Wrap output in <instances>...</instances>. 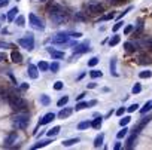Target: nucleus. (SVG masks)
Here are the masks:
<instances>
[{
  "label": "nucleus",
  "instance_id": "obj_1",
  "mask_svg": "<svg viewBox=\"0 0 152 150\" xmlns=\"http://www.w3.org/2000/svg\"><path fill=\"white\" fill-rule=\"evenodd\" d=\"M48 11H49V18H51V21L54 22V24H63V22H66L67 20H69V12L63 8V6H60V5H57V3H54V5H51L49 8H48Z\"/></svg>",
  "mask_w": 152,
  "mask_h": 150
},
{
  "label": "nucleus",
  "instance_id": "obj_2",
  "mask_svg": "<svg viewBox=\"0 0 152 150\" xmlns=\"http://www.w3.org/2000/svg\"><path fill=\"white\" fill-rule=\"evenodd\" d=\"M9 106L17 112H23V110L27 109V101L20 95H11L9 97Z\"/></svg>",
  "mask_w": 152,
  "mask_h": 150
},
{
  "label": "nucleus",
  "instance_id": "obj_3",
  "mask_svg": "<svg viewBox=\"0 0 152 150\" xmlns=\"http://www.w3.org/2000/svg\"><path fill=\"white\" fill-rule=\"evenodd\" d=\"M12 123H14L15 129H26L28 125V116L26 113H18L17 116H14Z\"/></svg>",
  "mask_w": 152,
  "mask_h": 150
},
{
  "label": "nucleus",
  "instance_id": "obj_4",
  "mask_svg": "<svg viewBox=\"0 0 152 150\" xmlns=\"http://www.w3.org/2000/svg\"><path fill=\"white\" fill-rule=\"evenodd\" d=\"M85 9L87 12H90L91 15H97V14H102L104 11L103 5L100 2H97V0H90V2L85 5Z\"/></svg>",
  "mask_w": 152,
  "mask_h": 150
},
{
  "label": "nucleus",
  "instance_id": "obj_5",
  "mask_svg": "<svg viewBox=\"0 0 152 150\" xmlns=\"http://www.w3.org/2000/svg\"><path fill=\"white\" fill-rule=\"evenodd\" d=\"M18 43H20L24 49H27V51H33V49H34V37H33L31 33L26 34V37H21V39L18 40Z\"/></svg>",
  "mask_w": 152,
  "mask_h": 150
},
{
  "label": "nucleus",
  "instance_id": "obj_6",
  "mask_svg": "<svg viewBox=\"0 0 152 150\" xmlns=\"http://www.w3.org/2000/svg\"><path fill=\"white\" fill-rule=\"evenodd\" d=\"M28 20H30V24H31V27L34 28V30H45V24H43V21L37 17V15H34V14H30L28 15Z\"/></svg>",
  "mask_w": 152,
  "mask_h": 150
},
{
  "label": "nucleus",
  "instance_id": "obj_7",
  "mask_svg": "<svg viewBox=\"0 0 152 150\" xmlns=\"http://www.w3.org/2000/svg\"><path fill=\"white\" fill-rule=\"evenodd\" d=\"M69 40H70L69 33H58V34H55V36L51 39V42H52L54 45H64V43H67Z\"/></svg>",
  "mask_w": 152,
  "mask_h": 150
},
{
  "label": "nucleus",
  "instance_id": "obj_8",
  "mask_svg": "<svg viewBox=\"0 0 152 150\" xmlns=\"http://www.w3.org/2000/svg\"><path fill=\"white\" fill-rule=\"evenodd\" d=\"M87 51H90V42L88 40H85V42H82L79 45H76L73 48V54H76V55H81V54H84Z\"/></svg>",
  "mask_w": 152,
  "mask_h": 150
},
{
  "label": "nucleus",
  "instance_id": "obj_9",
  "mask_svg": "<svg viewBox=\"0 0 152 150\" xmlns=\"http://www.w3.org/2000/svg\"><path fill=\"white\" fill-rule=\"evenodd\" d=\"M27 73L31 79H37L39 78V67H36L34 64H28L27 67Z\"/></svg>",
  "mask_w": 152,
  "mask_h": 150
},
{
  "label": "nucleus",
  "instance_id": "obj_10",
  "mask_svg": "<svg viewBox=\"0 0 152 150\" xmlns=\"http://www.w3.org/2000/svg\"><path fill=\"white\" fill-rule=\"evenodd\" d=\"M46 51L51 54V57L54 58V59H61V58H64V52H60V51H55L54 48H46Z\"/></svg>",
  "mask_w": 152,
  "mask_h": 150
},
{
  "label": "nucleus",
  "instance_id": "obj_11",
  "mask_svg": "<svg viewBox=\"0 0 152 150\" xmlns=\"http://www.w3.org/2000/svg\"><path fill=\"white\" fill-rule=\"evenodd\" d=\"M54 119H55V114H54V113L51 112V113H46V114H45V116H43V117L40 119V122H39V123H40V125H46V123L52 122Z\"/></svg>",
  "mask_w": 152,
  "mask_h": 150
},
{
  "label": "nucleus",
  "instance_id": "obj_12",
  "mask_svg": "<svg viewBox=\"0 0 152 150\" xmlns=\"http://www.w3.org/2000/svg\"><path fill=\"white\" fill-rule=\"evenodd\" d=\"M15 141H17V132H11V134L5 138V146L9 147V146H12Z\"/></svg>",
  "mask_w": 152,
  "mask_h": 150
},
{
  "label": "nucleus",
  "instance_id": "obj_13",
  "mask_svg": "<svg viewBox=\"0 0 152 150\" xmlns=\"http://www.w3.org/2000/svg\"><path fill=\"white\" fill-rule=\"evenodd\" d=\"M17 12H20V11H18V8H17V6H15V8H12V9L8 12V17H6V20H8L9 22H12V21L15 20V17H17Z\"/></svg>",
  "mask_w": 152,
  "mask_h": 150
},
{
  "label": "nucleus",
  "instance_id": "obj_14",
  "mask_svg": "<svg viewBox=\"0 0 152 150\" xmlns=\"http://www.w3.org/2000/svg\"><path fill=\"white\" fill-rule=\"evenodd\" d=\"M11 58H12V61H14V62H17V64H20V62L23 61V55H21L20 52H17V51H12Z\"/></svg>",
  "mask_w": 152,
  "mask_h": 150
},
{
  "label": "nucleus",
  "instance_id": "obj_15",
  "mask_svg": "<svg viewBox=\"0 0 152 150\" xmlns=\"http://www.w3.org/2000/svg\"><path fill=\"white\" fill-rule=\"evenodd\" d=\"M124 49H125L127 52H134L137 48H136V43H134V42H125V43H124Z\"/></svg>",
  "mask_w": 152,
  "mask_h": 150
},
{
  "label": "nucleus",
  "instance_id": "obj_16",
  "mask_svg": "<svg viewBox=\"0 0 152 150\" xmlns=\"http://www.w3.org/2000/svg\"><path fill=\"white\" fill-rule=\"evenodd\" d=\"M70 114H72V109H61L60 113H58V117H60V119H66V117H69Z\"/></svg>",
  "mask_w": 152,
  "mask_h": 150
},
{
  "label": "nucleus",
  "instance_id": "obj_17",
  "mask_svg": "<svg viewBox=\"0 0 152 150\" xmlns=\"http://www.w3.org/2000/svg\"><path fill=\"white\" fill-rule=\"evenodd\" d=\"M102 123H103V117H102V116H97V119H94V120L91 122V126L96 128V129H100V128H102Z\"/></svg>",
  "mask_w": 152,
  "mask_h": 150
},
{
  "label": "nucleus",
  "instance_id": "obj_18",
  "mask_svg": "<svg viewBox=\"0 0 152 150\" xmlns=\"http://www.w3.org/2000/svg\"><path fill=\"white\" fill-rule=\"evenodd\" d=\"M136 137H137V134H136V132H133V134H131V135L128 137V140H127V144H125V147H127V149H131V147L134 146Z\"/></svg>",
  "mask_w": 152,
  "mask_h": 150
},
{
  "label": "nucleus",
  "instance_id": "obj_19",
  "mask_svg": "<svg viewBox=\"0 0 152 150\" xmlns=\"http://www.w3.org/2000/svg\"><path fill=\"white\" fill-rule=\"evenodd\" d=\"M51 143V137H48L46 140H40L39 143H36L34 146H33V149H40V147H45V146H48Z\"/></svg>",
  "mask_w": 152,
  "mask_h": 150
},
{
  "label": "nucleus",
  "instance_id": "obj_20",
  "mask_svg": "<svg viewBox=\"0 0 152 150\" xmlns=\"http://www.w3.org/2000/svg\"><path fill=\"white\" fill-rule=\"evenodd\" d=\"M109 67H110V74H113V76H118V71H116V58H112V59H110Z\"/></svg>",
  "mask_w": 152,
  "mask_h": 150
},
{
  "label": "nucleus",
  "instance_id": "obj_21",
  "mask_svg": "<svg viewBox=\"0 0 152 150\" xmlns=\"http://www.w3.org/2000/svg\"><path fill=\"white\" fill-rule=\"evenodd\" d=\"M103 140H104V134H99V135L96 137V140H94V147L99 149V147L103 144Z\"/></svg>",
  "mask_w": 152,
  "mask_h": 150
},
{
  "label": "nucleus",
  "instance_id": "obj_22",
  "mask_svg": "<svg viewBox=\"0 0 152 150\" xmlns=\"http://www.w3.org/2000/svg\"><path fill=\"white\" fill-rule=\"evenodd\" d=\"M76 143H79V138L76 137V138H70V140H64L61 144L64 146V147H70V146H73V144H76Z\"/></svg>",
  "mask_w": 152,
  "mask_h": 150
},
{
  "label": "nucleus",
  "instance_id": "obj_23",
  "mask_svg": "<svg viewBox=\"0 0 152 150\" xmlns=\"http://www.w3.org/2000/svg\"><path fill=\"white\" fill-rule=\"evenodd\" d=\"M60 131H61V128H60V126H54L52 129H49V131H48V137L54 138L55 135H58V134H60Z\"/></svg>",
  "mask_w": 152,
  "mask_h": 150
},
{
  "label": "nucleus",
  "instance_id": "obj_24",
  "mask_svg": "<svg viewBox=\"0 0 152 150\" xmlns=\"http://www.w3.org/2000/svg\"><path fill=\"white\" fill-rule=\"evenodd\" d=\"M149 110H152V101H146V104L140 109V113H142V114H146Z\"/></svg>",
  "mask_w": 152,
  "mask_h": 150
},
{
  "label": "nucleus",
  "instance_id": "obj_25",
  "mask_svg": "<svg viewBox=\"0 0 152 150\" xmlns=\"http://www.w3.org/2000/svg\"><path fill=\"white\" fill-rule=\"evenodd\" d=\"M151 76H152V71H149V70H143V71L139 73V78L140 79H149Z\"/></svg>",
  "mask_w": 152,
  "mask_h": 150
},
{
  "label": "nucleus",
  "instance_id": "obj_26",
  "mask_svg": "<svg viewBox=\"0 0 152 150\" xmlns=\"http://www.w3.org/2000/svg\"><path fill=\"white\" fill-rule=\"evenodd\" d=\"M119 40H121V37H119L118 34H115V36L109 40V46H110V48H112V46H116V45L119 43Z\"/></svg>",
  "mask_w": 152,
  "mask_h": 150
},
{
  "label": "nucleus",
  "instance_id": "obj_27",
  "mask_svg": "<svg viewBox=\"0 0 152 150\" xmlns=\"http://www.w3.org/2000/svg\"><path fill=\"white\" fill-rule=\"evenodd\" d=\"M128 131H130V129H128L127 126H122V129L116 134V137H118V138H124V137H127V135H128Z\"/></svg>",
  "mask_w": 152,
  "mask_h": 150
},
{
  "label": "nucleus",
  "instance_id": "obj_28",
  "mask_svg": "<svg viewBox=\"0 0 152 150\" xmlns=\"http://www.w3.org/2000/svg\"><path fill=\"white\" fill-rule=\"evenodd\" d=\"M85 107H88V103L79 101V103H76V106H75V110H76V112H79V110H84Z\"/></svg>",
  "mask_w": 152,
  "mask_h": 150
},
{
  "label": "nucleus",
  "instance_id": "obj_29",
  "mask_svg": "<svg viewBox=\"0 0 152 150\" xmlns=\"http://www.w3.org/2000/svg\"><path fill=\"white\" fill-rule=\"evenodd\" d=\"M90 76H91L93 79H97V78H102V76H103V73H102L100 70H91V71H90Z\"/></svg>",
  "mask_w": 152,
  "mask_h": 150
},
{
  "label": "nucleus",
  "instance_id": "obj_30",
  "mask_svg": "<svg viewBox=\"0 0 152 150\" xmlns=\"http://www.w3.org/2000/svg\"><path fill=\"white\" fill-rule=\"evenodd\" d=\"M37 67H39V70H40V71H46V70H49V64H48V62H45V61H40Z\"/></svg>",
  "mask_w": 152,
  "mask_h": 150
},
{
  "label": "nucleus",
  "instance_id": "obj_31",
  "mask_svg": "<svg viewBox=\"0 0 152 150\" xmlns=\"http://www.w3.org/2000/svg\"><path fill=\"white\" fill-rule=\"evenodd\" d=\"M49 103H51V98H49L48 95H45V94H43V95H40V104H43V106H48Z\"/></svg>",
  "mask_w": 152,
  "mask_h": 150
},
{
  "label": "nucleus",
  "instance_id": "obj_32",
  "mask_svg": "<svg viewBox=\"0 0 152 150\" xmlns=\"http://www.w3.org/2000/svg\"><path fill=\"white\" fill-rule=\"evenodd\" d=\"M67 103H69V97H67V95H64L63 98H60V100H58L57 106H58V107H63V106H66Z\"/></svg>",
  "mask_w": 152,
  "mask_h": 150
},
{
  "label": "nucleus",
  "instance_id": "obj_33",
  "mask_svg": "<svg viewBox=\"0 0 152 150\" xmlns=\"http://www.w3.org/2000/svg\"><path fill=\"white\" fill-rule=\"evenodd\" d=\"M91 126V122H88V120H84V122H81L79 125H78V129H87V128H90Z\"/></svg>",
  "mask_w": 152,
  "mask_h": 150
},
{
  "label": "nucleus",
  "instance_id": "obj_34",
  "mask_svg": "<svg viewBox=\"0 0 152 150\" xmlns=\"http://www.w3.org/2000/svg\"><path fill=\"white\" fill-rule=\"evenodd\" d=\"M130 120H131V117H130V116H124V117L119 120V125H121V126H127V125L130 123Z\"/></svg>",
  "mask_w": 152,
  "mask_h": 150
},
{
  "label": "nucleus",
  "instance_id": "obj_35",
  "mask_svg": "<svg viewBox=\"0 0 152 150\" xmlns=\"http://www.w3.org/2000/svg\"><path fill=\"white\" fill-rule=\"evenodd\" d=\"M113 18H115V14H113V12H110V14L103 15V17L100 18V21H109V20H113Z\"/></svg>",
  "mask_w": 152,
  "mask_h": 150
},
{
  "label": "nucleus",
  "instance_id": "obj_36",
  "mask_svg": "<svg viewBox=\"0 0 152 150\" xmlns=\"http://www.w3.org/2000/svg\"><path fill=\"white\" fill-rule=\"evenodd\" d=\"M15 22H17V25L18 27H24V22H26V18L23 17V15H20L17 20H15Z\"/></svg>",
  "mask_w": 152,
  "mask_h": 150
},
{
  "label": "nucleus",
  "instance_id": "obj_37",
  "mask_svg": "<svg viewBox=\"0 0 152 150\" xmlns=\"http://www.w3.org/2000/svg\"><path fill=\"white\" fill-rule=\"evenodd\" d=\"M99 61H100V59H99L97 57H93V58L88 61V67H96V65L99 64Z\"/></svg>",
  "mask_w": 152,
  "mask_h": 150
},
{
  "label": "nucleus",
  "instance_id": "obj_38",
  "mask_svg": "<svg viewBox=\"0 0 152 150\" xmlns=\"http://www.w3.org/2000/svg\"><path fill=\"white\" fill-rule=\"evenodd\" d=\"M140 91H142V85H140V83H136V85L133 86V89H131V92H133L134 95H136V94H139Z\"/></svg>",
  "mask_w": 152,
  "mask_h": 150
},
{
  "label": "nucleus",
  "instance_id": "obj_39",
  "mask_svg": "<svg viewBox=\"0 0 152 150\" xmlns=\"http://www.w3.org/2000/svg\"><path fill=\"white\" fill-rule=\"evenodd\" d=\"M122 25H124V22H122V21H121V20H118V22H116V24H115V25H113V28H112V30H113V31H115V33H116V31H118V30H119V28H121V27H122Z\"/></svg>",
  "mask_w": 152,
  "mask_h": 150
},
{
  "label": "nucleus",
  "instance_id": "obj_40",
  "mask_svg": "<svg viewBox=\"0 0 152 150\" xmlns=\"http://www.w3.org/2000/svg\"><path fill=\"white\" fill-rule=\"evenodd\" d=\"M49 68L52 70V73H57L58 68H60V64H58V62H52V64L49 65Z\"/></svg>",
  "mask_w": 152,
  "mask_h": 150
},
{
  "label": "nucleus",
  "instance_id": "obj_41",
  "mask_svg": "<svg viewBox=\"0 0 152 150\" xmlns=\"http://www.w3.org/2000/svg\"><path fill=\"white\" fill-rule=\"evenodd\" d=\"M54 89H55V91H60V89H63V82H61V80H57V82L54 83Z\"/></svg>",
  "mask_w": 152,
  "mask_h": 150
},
{
  "label": "nucleus",
  "instance_id": "obj_42",
  "mask_svg": "<svg viewBox=\"0 0 152 150\" xmlns=\"http://www.w3.org/2000/svg\"><path fill=\"white\" fill-rule=\"evenodd\" d=\"M139 62H140V64H151L152 61H151L149 58H146V57H140V59H139Z\"/></svg>",
  "mask_w": 152,
  "mask_h": 150
},
{
  "label": "nucleus",
  "instance_id": "obj_43",
  "mask_svg": "<svg viewBox=\"0 0 152 150\" xmlns=\"http://www.w3.org/2000/svg\"><path fill=\"white\" fill-rule=\"evenodd\" d=\"M125 0H109V3L110 5H113V6H118V5H121V3H124Z\"/></svg>",
  "mask_w": 152,
  "mask_h": 150
},
{
  "label": "nucleus",
  "instance_id": "obj_44",
  "mask_svg": "<svg viewBox=\"0 0 152 150\" xmlns=\"http://www.w3.org/2000/svg\"><path fill=\"white\" fill-rule=\"evenodd\" d=\"M137 109H139V104H137V103H136V104H131V106H130V107H128V109H127V110H128V112H130V113H133V112H136V110H137Z\"/></svg>",
  "mask_w": 152,
  "mask_h": 150
},
{
  "label": "nucleus",
  "instance_id": "obj_45",
  "mask_svg": "<svg viewBox=\"0 0 152 150\" xmlns=\"http://www.w3.org/2000/svg\"><path fill=\"white\" fill-rule=\"evenodd\" d=\"M133 30H134V28H133V25H127V27L124 28V34L127 36V34H130V33H131Z\"/></svg>",
  "mask_w": 152,
  "mask_h": 150
},
{
  "label": "nucleus",
  "instance_id": "obj_46",
  "mask_svg": "<svg viewBox=\"0 0 152 150\" xmlns=\"http://www.w3.org/2000/svg\"><path fill=\"white\" fill-rule=\"evenodd\" d=\"M12 45L8 43V42H0V48H11Z\"/></svg>",
  "mask_w": 152,
  "mask_h": 150
},
{
  "label": "nucleus",
  "instance_id": "obj_47",
  "mask_svg": "<svg viewBox=\"0 0 152 150\" xmlns=\"http://www.w3.org/2000/svg\"><path fill=\"white\" fill-rule=\"evenodd\" d=\"M5 59H8V57H6V54H5V52H0V62H3Z\"/></svg>",
  "mask_w": 152,
  "mask_h": 150
},
{
  "label": "nucleus",
  "instance_id": "obj_48",
  "mask_svg": "<svg viewBox=\"0 0 152 150\" xmlns=\"http://www.w3.org/2000/svg\"><path fill=\"white\" fill-rule=\"evenodd\" d=\"M124 112H125V107H121V109H118V110H116V114H118V116H122V114H124Z\"/></svg>",
  "mask_w": 152,
  "mask_h": 150
},
{
  "label": "nucleus",
  "instance_id": "obj_49",
  "mask_svg": "<svg viewBox=\"0 0 152 150\" xmlns=\"http://www.w3.org/2000/svg\"><path fill=\"white\" fill-rule=\"evenodd\" d=\"M27 89H28V83H23L20 86V91H27Z\"/></svg>",
  "mask_w": 152,
  "mask_h": 150
},
{
  "label": "nucleus",
  "instance_id": "obj_50",
  "mask_svg": "<svg viewBox=\"0 0 152 150\" xmlns=\"http://www.w3.org/2000/svg\"><path fill=\"white\" fill-rule=\"evenodd\" d=\"M88 88H90V89H94V88H97V83L91 82V83H88Z\"/></svg>",
  "mask_w": 152,
  "mask_h": 150
},
{
  "label": "nucleus",
  "instance_id": "obj_51",
  "mask_svg": "<svg viewBox=\"0 0 152 150\" xmlns=\"http://www.w3.org/2000/svg\"><path fill=\"white\" fill-rule=\"evenodd\" d=\"M97 104V100H91L90 103H88V107H91V106H96Z\"/></svg>",
  "mask_w": 152,
  "mask_h": 150
},
{
  "label": "nucleus",
  "instance_id": "obj_52",
  "mask_svg": "<svg viewBox=\"0 0 152 150\" xmlns=\"http://www.w3.org/2000/svg\"><path fill=\"white\" fill-rule=\"evenodd\" d=\"M121 147H122V144H121V143H116V144L113 146V149H115V150H119Z\"/></svg>",
  "mask_w": 152,
  "mask_h": 150
},
{
  "label": "nucleus",
  "instance_id": "obj_53",
  "mask_svg": "<svg viewBox=\"0 0 152 150\" xmlns=\"http://www.w3.org/2000/svg\"><path fill=\"white\" fill-rule=\"evenodd\" d=\"M81 36H82L81 33H73V34H72V37H76V39H79Z\"/></svg>",
  "mask_w": 152,
  "mask_h": 150
},
{
  "label": "nucleus",
  "instance_id": "obj_54",
  "mask_svg": "<svg viewBox=\"0 0 152 150\" xmlns=\"http://www.w3.org/2000/svg\"><path fill=\"white\" fill-rule=\"evenodd\" d=\"M84 97H85V94H79V95H78V98H76V100H78V101H81V100H82Z\"/></svg>",
  "mask_w": 152,
  "mask_h": 150
},
{
  "label": "nucleus",
  "instance_id": "obj_55",
  "mask_svg": "<svg viewBox=\"0 0 152 150\" xmlns=\"http://www.w3.org/2000/svg\"><path fill=\"white\" fill-rule=\"evenodd\" d=\"M39 2H46V0H39Z\"/></svg>",
  "mask_w": 152,
  "mask_h": 150
},
{
  "label": "nucleus",
  "instance_id": "obj_56",
  "mask_svg": "<svg viewBox=\"0 0 152 150\" xmlns=\"http://www.w3.org/2000/svg\"><path fill=\"white\" fill-rule=\"evenodd\" d=\"M0 2H2V0H0Z\"/></svg>",
  "mask_w": 152,
  "mask_h": 150
},
{
  "label": "nucleus",
  "instance_id": "obj_57",
  "mask_svg": "<svg viewBox=\"0 0 152 150\" xmlns=\"http://www.w3.org/2000/svg\"><path fill=\"white\" fill-rule=\"evenodd\" d=\"M17 2H18V0H17Z\"/></svg>",
  "mask_w": 152,
  "mask_h": 150
},
{
  "label": "nucleus",
  "instance_id": "obj_58",
  "mask_svg": "<svg viewBox=\"0 0 152 150\" xmlns=\"http://www.w3.org/2000/svg\"><path fill=\"white\" fill-rule=\"evenodd\" d=\"M151 49H152V48H151Z\"/></svg>",
  "mask_w": 152,
  "mask_h": 150
}]
</instances>
